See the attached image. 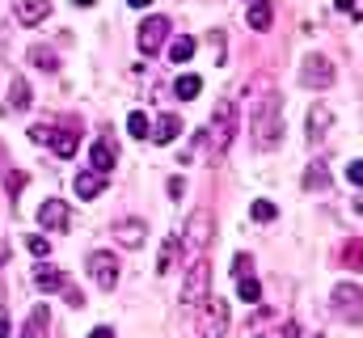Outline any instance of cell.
<instances>
[{
    "mask_svg": "<svg viewBox=\"0 0 363 338\" xmlns=\"http://www.w3.org/2000/svg\"><path fill=\"white\" fill-rule=\"evenodd\" d=\"M250 127H254V144L258 148H274L283 140V110H279V97L262 93L254 102V114H250Z\"/></svg>",
    "mask_w": 363,
    "mask_h": 338,
    "instance_id": "6da1fadb",
    "label": "cell"
},
{
    "mask_svg": "<svg viewBox=\"0 0 363 338\" xmlns=\"http://www.w3.org/2000/svg\"><path fill=\"white\" fill-rule=\"evenodd\" d=\"M233 136H237V102H220L207 119V140L216 153H224L233 144Z\"/></svg>",
    "mask_w": 363,
    "mask_h": 338,
    "instance_id": "7a4b0ae2",
    "label": "cell"
},
{
    "mask_svg": "<svg viewBox=\"0 0 363 338\" xmlns=\"http://www.w3.org/2000/svg\"><path fill=\"white\" fill-rule=\"evenodd\" d=\"M207 296H211V262L207 258H194V266L186 271V283H182V305L199 309Z\"/></svg>",
    "mask_w": 363,
    "mask_h": 338,
    "instance_id": "3957f363",
    "label": "cell"
},
{
    "mask_svg": "<svg viewBox=\"0 0 363 338\" xmlns=\"http://www.w3.org/2000/svg\"><path fill=\"white\" fill-rule=\"evenodd\" d=\"M89 275L101 292H114V288H118V258L110 250H93L89 254Z\"/></svg>",
    "mask_w": 363,
    "mask_h": 338,
    "instance_id": "277c9868",
    "label": "cell"
},
{
    "mask_svg": "<svg viewBox=\"0 0 363 338\" xmlns=\"http://www.w3.org/2000/svg\"><path fill=\"white\" fill-rule=\"evenodd\" d=\"M165 34H169V17L152 13V17H144V26H140L135 43H140V51H144V55H152V51H161V47H165Z\"/></svg>",
    "mask_w": 363,
    "mask_h": 338,
    "instance_id": "5b68a950",
    "label": "cell"
},
{
    "mask_svg": "<svg viewBox=\"0 0 363 338\" xmlns=\"http://www.w3.org/2000/svg\"><path fill=\"white\" fill-rule=\"evenodd\" d=\"M203 305H207V313H203V322H199L203 338H228V305H224L220 296H207Z\"/></svg>",
    "mask_w": 363,
    "mask_h": 338,
    "instance_id": "8992f818",
    "label": "cell"
},
{
    "mask_svg": "<svg viewBox=\"0 0 363 338\" xmlns=\"http://www.w3.org/2000/svg\"><path fill=\"white\" fill-rule=\"evenodd\" d=\"M300 81L308 84V89H330V84L338 81V72H334V64H330L325 55H308V60H304Z\"/></svg>",
    "mask_w": 363,
    "mask_h": 338,
    "instance_id": "52a82bcc",
    "label": "cell"
},
{
    "mask_svg": "<svg viewBox=\"0 0 363 338\" xmlns=\"http://www.w3.org/2000/svg\"><path fill=\"white\" fill-rule=\"evenodd\" d=\"M68 220H72V203H64V199H47V203L38 207V224L51 229V233H64Z\"/></svg>",
    "mask_w": 363,
    "mask_h": 338,
    "instance_id": "ba28073f",
    "label": "cell"
},
{
    "mask_svg": "<svg viewBox=\"0 0 363 338\" xmlns=\"http://www.w3.org/2000/svg\"><path fill=\"white\" fill-rule=\"evenodd\" d=\"M304 127H308V144H321V140L330 136V127H334V110H330L325 102H313V110H308Z\"/></svg>",
    "mask_w": 363,
    "mask_h": 338,
    "instance_id": "9c48e42d",
    "label": "cell"
},
{
    "mask_svg": "<svg viewBox=\"0 0 363 338\" xmlns=\"http://www.w3.org/2000/svg\"><path fill=\"white\" fill-rule=\"evenodd\" d=\"M110 237H118L123 250H140L144 237H148V229H144V220H114L110 224Z\"/></svg>",
    "mask_w": 363,
    "mask_h": 338,
    "instance_id": "30bf717a",
    "label": "cell"
},
{
    "mask_svg": "<svg viewBox=\"0 0 363 338\" xmlns=\"http://www.w3.org/2000/svg\"><path fill=\"white\" fill-rule=\"evenodd\" d=\"M182 237H186L190 250H203V246L211 241V212H194V216L186 220V233H182Z\"/></svg>",
    "mask_w": 363,
    "mask_h": 338,
    "instance_id": "8fae6325",
    "label": "cell"
},
{
    "mask_svg": "<svg viewBox=\"0 0 363 338\" xmlns=\"http://www.w3.org/2000/svg\"><path fill=\"white\" fill-rule=\"evenodd\" d=\"M13 13H17L21 26H43L47 13H51V4L47 0H13Z\"/></svg>",
    "mask_w": 363,
    "mask_h": 338,
    "instance_id": "7c38bea8",
    "label": "cell"
},
{
    "mask_svg": "<svg viewBox=\"0 0 363 338\" xmlns=\"http://www.w3.org/2000/svg\"><path fill=\"white\" fill-rule=\"evenodd\" d=\"M106 182H110L106 173H97V169H81V173H77V182H72V186H77V199H85V203L97 199V195L106 190Z\"/></svg>",
    "mask_w": 363,
    "mask_h": 338,
    "instance_id": "4fadbf2b",
    "label": "cell"
},
{
    "mask_svg": "<svg viewBox=\"0 0 363 338\" xmlns=\"http://www.w3.org/2000/svg\"><path fill=\"white\" fill-rule=\"evenodd\" d=\"M178 136H182V119L178 114H161V119L148 127V140H152V144H174Z\"/></svg>",
    "mask_w": 363,
    "mask_h": 338,
    "instance_id": "5bb4252c",
    "label": "cell"
},
{
    "mask_svg": "<svg viewBox=\"0 0 363 338\" xmlns=\"http://www.w3.org/2000/svg\"><path fill=\"white\" fill-rule=\"evenodd\" d=\"M34 288L47 296V292H64V288H68V279H64V271H60V266H38V271H34Z\"/></svg>",
    "mask_w": 363,
    "mask_h": 338,
    "instance_id": "9a60e30c",
    "label": "cell"
},
{
    "mask_svg": "<svg viewBox=\"0 0 363 338\" xmlns=\"http://www.w3.org/2000/svg\"><path fill=\"white\" fill-rule=\"evenodd\" d=\"M334 305L342 313H351V322H359V283H338L334 288Z\"/></svg>",
    "mask_w": 363,
    "mask_h": 338,
    "instance_id": "2e32d148",
    "label": "cell"
},
{
    "mask_svg": "<svg viewBox=\"0 0 363 338\" xmlns=\"http://www.w3.org/2000/svg\"><path fill=\"white\" fill-rule=\"evenodd\" d=\"M51 153L55 157H77V148H81V136L77 131H51Z\"/></svg>",
    "mask_w": 363,
    "mask_h": 338,
    "instance_id": "e0dca14e",
    "label": "cell"
},
{
    "mask_svg": "<svg viewBox=\"0 0 363 338\" xmlns=\"http://www.w3.org/2000/svg\"><path fill=\"white\" fill-rule=\"evenodd\" d=\"M9 97H13V110H17V114H26V110H30L34 93H30V84H26V77H13V81H9Z\"/></svg>",
    "mask_w": 363,
    "mask_h": 338,
    "instance_id": "ac0fdd59",
    "label": "cell"
},
{
    "mask_svg": "<svg viewBox=\"0 0 363 338\" xmlns=\"http://www.w3.org/2000/svg\"><path fill=\"white\" fill-rule=\"evenodd\" d=\"M271 17H274V4H271V0H254L245 21H250V30H267V26H271Z\"/></svg>",
    "mask_w": 363,
    "mask_h": 338,
    "instance_id": "d6986e66",
    "label": "cell"
},
{
    "mask_svg": "<svg viewBox=\"0 0 363 338\" xmlns=\"http://www.w3.org/2000/svg\"><path fill=\"white\" fill-rule=\"evenodd\" d=\"M114 157H118V153H114V144H110V140L93 144V169H97V173H106V178H110V169H114Z\"/></svg>",
    "mask_w": 363,
    "mask_h": 338,
    "instance_id": "ffe728a7",
    "label": "cell"
},
{
    "mask_svg": "<svg viewBox=\"0 0 363 338\" xmlns=\"http://www.w3.org/2000/svg\"><path fill=\"white\" fill-rule=\"evenodd\" d=\"M47 322H51V309H47V305H38V309L30 313V322H26V330H21V338H38L43 330H47Z\"/></svg>",
    "mask_w": 363,
    "mask_h": 338,
    "instance_id": "44dd1931",
    "label": "cell"
},
{
    "mask_svg": "<svg viewBox=\"0 0 363 338\" xmlns=\"http://www.w3.org/2000/svg\"><path fill=\"white\" fill-rule=\"evenodd\" d=\"M30 64L43 68V72H55V68H60V55H55L51 47H30Z\"/></svg>",
    "mask_w": 363,
    "mask_h": 338,
    "instance_id": "7402d4cb",
    "label": "cell"
},
{
    "mask_svg": "<svg viewBox=\"0 0 363 338\" xmlns=\"http://www.w3.org/2000/svg\"><path fill=\"white\" fill-rule=\"evenodd\" d=\"M237 296H241L245 305H258V300H262V283H258L254 275H241V279H237Z\"/></svg>",
    "mask_w": 363,
    "mask_h": 338,
    "instance_id": "603a6c76",
    "label": "cell"
},
{
    "mask_svg": "<svg viewBox=\"0 0 363 338\" xmlns=\"http://www.w3.org/2000/svg\"><path fill=\"white\" fill-rule=\"evenodd\" d=\"M330 186V173H325V161H313L308 173H304V190H325Z\"/></svg>",
    "mask_w": 363,
    "mask_h": 338,
    "instance_id": "cb8c5ba5",
    "label": "cell"
},
{
    "mask_svg": "<svg viewBox=\"0 0 363 338\" xmlns=\"http://www.w3.org/2000/svg\"><path fill=\"white\" fill-rule=\"evenodd\" d=\"M174 93H178L182 102H194V97L203 93V81H199L194 72H186V77H178V84H174Z\"/></svg>",
    "mask_w": 363,
    "mask_h": 338,
    "instance_id": "d4e9b609",
    "label": "cell"
},
{
    "mask_svg": "<svg viewBox=\"0 0 363 338\" xmlns=\"http://www.w3.org/2000/svg\"><path fill=\"white\" fill-rule=\"evenodd\" d=\"M190 55H194V38H186V34H178V38L169 43V60H174V64H186Z\"/></svg>",
    "mask_w": 363,
    "mask_h": 338,
    "instance_id": "484cf974",
    "label": "cell"
},
{
    "mask_svg": "<svg viewBox=\"0 0 363 338\" xmlns=\"http://www.w3.org/2000/svg\"><path fill=\"white\" fill-rule=\"evenodd\" d=\"M148 127H152V123H148V114H140V110H135V114H127V131H131L135 140H144V136H148Z\"/></svg>",
    "mask_w": 363,
    "mask_h": 338,
    "instance_id": "4316f807",
    "label": "cell"
},
{
    "mask_svg": "<svg viewBox=\"0 0 363 338\" xmlns=\"http://www.w3.org/2000/svg\"><path fill=\"white\" fill-rule=\"evenodd\" d=\"M250 212H254V220H258V224H267V220H274V216H279V207H274L271 199H258Z\"/></svg>",
    "mask_w": 363,
    "mask_h": 338,
    "instance_id": "83f0119b",
    "label": "cell"
},
{
    "mask_svg": "<svg viewBox=\"0 0 363 338\" xmlns=\"http://www.w3.org/2000/svg\"><path fill=\"white\" fill-rule=\"evenodd\" d=\"M30 254L47 258V254H51V241H47V237H30Z\"/></svg>",
    "mask_w": 363,
    "mask_h": 338,
    "instance_id": "f1b7e54d",
    "label": "cell"
},
{
    "mask_svg": "<svg viewBox=\"0 0 363 338\" xmlns=\"http://www.w3.org/2000/svg\"><path fill=\"white\" fill-rule=\"evenodd\" d=\"M51 131H55V127H30V140H34V144H47Z\"/></svg>",
    "mask_w": 363,
    "mask_h": 338,
    "instance_id": "f546056e",
    "label": "cell"
},
{
    "mask_svg": "<svg viewBox=\"0 0 363 338\" xmlns=\"http://www.w3.org/2000/svg\"><path fill=\"white\" fill-rule=\"evenodd\" d=\"M338 9H342L351 21H359V0H338Z\"/></svg>",
    "mask_w": 363,
    "mask_h": 338,
    "instance_id": "4dcf8cb0",
    "label": "cell"
},
{
    "mask_svg": "<svg viewBox=\"0 0 363 338\" xmlns=\"http://www.w3.org/2000/svg\"><path fill=\"white\" fill-rule=\"evenodd\" d=\"M347 178H351V186H359V182H363V165H359V161H351V165H347Z\"/></svg>",
    "mask_w": 363,
    "mask_h": 338,
    "instance_id": "1f68e13d",
    "label": "cell"
},
{
    "mask_svg": "<svg viewBox=\"0 0 363 338\" xmlns=\"http://www.w3.org/2000/svg\"><path fill=\"white\" fill-rule=\"evenodd\" d=\"M64 292H68V305H72V309H81V305H85V296H81L77 288H64Z\"/></svg>",
    "mask_w": 363,
    "mask_h": 338,
    "instance_id": "d6a6232c",
    "label": "cell"
},
{
    "mask_svg": "<svg viewBox=\"0 0 363 338\" xmlns=\"http://www.w3.org/2000/svg\"><path fill=\"white\" fill-rule=\"evenodd\" d=\"M182 190H186V182H182V178H169V195H174V199H178Z\"/></svg>",
    "mask_w": 363,
    "mask_h": 338,
    "instance_id": "836d02e7",
    "label": "cell"
},
{
    "mask_svg": "<svg viewBox=\"0 0 363 338\" xmlns=\"http://www.w3.org/2000/svg\"><path fill=\"white\" fill-rule=\"evenodd\" d=\"M283 338H300V326H296V322H287V326H283Z\"/></svg>",
    "mask_w": 363,
    "mask_h": 338,
    "instance_id": "e575fe53",
    "label": "cell"
},
{
    "mask_svg": "<svg viewBox=\"0 0 363 338\" xmlns=\"http://www.w3.org/2000/svg\"><path fill=\"white\" fill-rule=\"evenodd\" d=\"M89 338H114V334H110V330H106V326H97V330H93Z\"/></svg>",
    "mask_w": 363,
    "mask_h": 338,
    "instance_id": "d590c367",
    "label": "cell"
},
{
    "mask_svg": "<svg viewBox=\"0 0 363 338\" xmlns=\"http://www.w3.org/2000/svg\"><path fill=\"white\" fill-rule=\"evenodd\" d=\"M0 338H13V330H9V322L0 317Z\"/></svg>",
    "mask_w": 363,
    "mask_h": 338,
    "instance_id": "8d00e7d4",
    "label": "cell"
},
{
    "mask_svg": "<svg viewBox=\"0 0 363 338\" xmlns=\"http://www.w3.org/2000/svg\"><path fill=\"white\" fill-rule=\"evenodd\" d=\"M127 4H131V9H148L152 0H127Z\"/></svg>",
    "mask_w": 363,
    "mask_h": 338,
    "instance_id": "74e56055",
    "label": "cell"
},
{
    "mask_svg": "<svg viewBox=\"0 0 363 338\" xmlns=\"http://www.w3.org/2000/svg\"><path fill=\"white\" fill-rule=\"evenodd\" d=\"M72 4H77V9H93V4H97V0H72Z\"/></svg>",
    "mask_w": 363,
    "mask_h": 338,
    "instance_id": "f35d334b",
    "label": "cell"
},
{
    "mask_svg": "<svg viewBox=\"0 0 363 338\" xmlns=\"http://www.w3.org/2000/svg\"><path fill=\"white\" fill-rule=\"evenodd\" d=\"M313 338H321V334H313Z\"/></svg>",
    "mask_w": 363,
    "mask_h": 338,
    "instance_id": "ab89813d",
    "label": "cell"
},
{
    "mask_svg": "<svg viewBox=\"0 0 363 338\" xmlns=\"http://www.w3.org/2000/svg\"><path fill=\"white\" fill-rule=\"evenodd\" d=\"M250 4H254V0H250Z\"/></svg>",
    "mask_w": 363,
    "mask_h": 338,
    "instance_id": "60d3db41",
    "label": "cell"
}]
</instances>
